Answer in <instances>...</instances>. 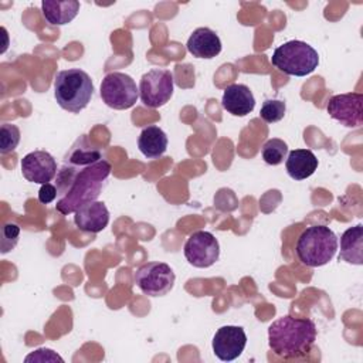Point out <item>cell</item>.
Instances as JSON below:
<instances>
[{"label":"cell","instance_id":"6","mask_svg":"<svg viewBox=\"0 0 363 363\" xmlns=\"http://www.w3.org/2000/svg\"><path fill=\"white\" fill-rule=\"evenodd\" d=\"M99 94L106 106L122 111L129 109L136 104L139 88L130 75L115 71L104 77Z\"/></svg>","mask_w":363,"mask_h":363},{"label":"cell","instance_id":"24","mask_svg":"<svg viewBox=\"0 0 363 363\" xmlns=\"http://www.w3.org/2000/svg\"><path fill=\"white\" fill-rule=\"evenodd\" d=\"M31 360H35V362H64L61 356H58L57 353H54V350L51 349H37L34 350L33 353H30L27 357H26V362H31Z\"/></svg>","mask_w":363,"mask_h":363},{"label":"cell","instance_id":"12","mask_svg":"<svg viewBox=\"0 0 363 363\" xmlns=\"http://www.w3.org/2000/svg\"><path fill=\"white\" fill-rule=\"evenodd\" d=\"M21 173L27 182L45 184L57 176V162L45 150H34L21 159Z\"/></svg>","mask_w":363,"mask_h":363},{"label":"cell","instance_id":"9","mask_svg":"<svg viewBox=\"0 0 363 363\" xmlns=\"http://www.w3.org/2000/svg\"><path fill=\"white\" fill-rule=\"evenodd\" d=\"M184 257L196 268H208L220 257L218 240L208 231H194L184 244Z\"/></svg>","mask_w":363,"mask_h":363},{"label":"cell","instance_id":"22","mask_svg":"<svg viewBox=\"0 0 363 363\" xmlns=\"http://www.w3.org/2000/svg\"><path fill=\"white\" fill-rule=\"evenodd\" d=\"M285 112H286V105L284 101L265 99L259 111V118L267 123H275L285 116Z\"/></svg>","mask_w":363,"mask_h":363},{"label":"cell","instance_id":"25","mask_svg":"<svg viewBox=\"0 0 363 363\" xmlns=\"http://www.w3.org/2000/svg\"><path fill=\"white\" fill-rule=\"evenodd\" d=\"M58 196V190H57V186L51 184V183H45V184H41L40 190H38V200L40 203L43 204H48L51 201H54Z\"/></svg>","mask_w":363,"mask_h":363},{"label":"cell","instance_id":"20","mask_svg":"<svg viewBox=\"0 0 363 363\" xmlns=\"http://www.w3.org/2000/svg\"><path fill=\"white\" fill-rule=\"evenodd\" d=\"M261 155L265 163L271 166L281 164L288 155V145L282 139L271 138L262 145Z\"/></svg>","mask_w":363,"mask_h":363},{"label":"cell","instance_id":"2","mask_svg":"<svg viewBox=\"0 0 363 363\" xmlns=\"http://www.w3.org/2000/svg\"><path fill=\"white\" fill-rule=\"evenodd\" d=\"M316 340V326L308 318L285 315L268 328V345L272 353L284 359L306 356Z\"/></svg>","mask_w":363,"mask_h":363},{"label":"cell","instance_id":"3","mask_svg":"<svg viewBox=\"0 0 363 363\" xmlns=\"http://www.w3.org/2000/svg\"><path fill=\"white\" fill-rule=\"evenodd\" d=\"M94 95L91 77L79 68L58 71L54 78V96L57 104L71 113H79L88 106Z\"/></svg>","mask_w":363,"mask_h":363},{"label":"cell","instance_id":"1","mask_svg":"<svg viewBox=\"0 0 363 363\" xmlns=\"http://www.w3.org/2000/svg\"><path fill=\"white\" fill-rule=\"evenodd\" d=\"M109 174L111 163L105 159L91 164H72L64 162L57 174V211L67 216L75 213L85 203L95 201Z\"/></svg>","mask_w":363,"mask_h":363},{"label":"cell","instance_id":"21","mask_svg":"<svg viewBox=\"0 0 363 363\" xmlns=\"http://www.w3.org/2000/svg\"><path fill=\"white\" fill-rule=\"evenodd\" d=\"M20 129L13 123H3L0 128V153L6 155L13 152L20 143Z\"/></svg>","mask_w":363,"mask_h":363},{"label":"cell","instance_id":"15","mask_svg":"<svg viewBox=\"0 0 363 363\" xmlns=\"http://www.w3.org/2000/svg\"><path fill=\"white\" fill-rule=\"evenodd\" d=\"M186 47L193 57L211 60L221 52V40L211 28L199 27L190 34Z\"/></svg>","mask_w":363,"mask_h":363},{"label":"cell","instance_id":"18","mask_svg":"<svg viewBox=\"0 0 363 363\" xmlns=\"http://www.w3.org/2000/svg\"><path fill=\"white\" fill-rule=\"evenodd\" d=\"M363 227L357 224L354 227L347 228L340 235V252L339 259L353 264L362 265L363 264Z\"/></svg>","mask_w":363,"mask_h":363},{"label":"cell","instance_id":"13","mask_svg":"<svg viewBox=\"0 0 363 363\" xmlns=\"http://www.w3.org/2000/svg\"><path fill=\"white\" fill-rule=\"evenodd\" d=\"M75 225L84 233H99L109 223V211L104 201H89L74 213Z\"/></svg>","mask_w":363,"mask_h":363},{"label":"cell","instance_id":"14","mask_svg":"<svg viewBox=\"0 0 363 363\" xmlns=\"http://www.w3.org/2000/svg\"><path fill=\"white\" fill-rule=\"evenodd\" d=\"M223 108L234 116H245L255 108V98L252 91L244 84L228 85L221 98Z\"/></svg>","mask_w":363,"mask_h":363},{"label":"cell","instance_id":"4","mask_svg":"<svg viewBox=\"0 0 363 363\" xmlns=\"http://www.w3.org/2000/svg\"><path fill=\"white\" fill-rule=\"evenodd\" d=\"M337 237L326 225L306 227L295 245L299 261L311 268L326 265L337 251Z\"/></svg>","mask_w":363,"mask_h":363},{"label":"cell","instance_id":"8","mask_svg":"<svg viewBox=\"0 0 363 363\" xmlns=\"http://www.w3.org/2000/svg\"><path fill=\"white\" fill-rule=\"evenodd\" d=\"M136 286L147 296H164L174 285L176 275L164 262H146L133 275Z\"/></svg>","mask_w":363,"mask_h":363},{"label":"cell","instance_id":"17","mask_svg":"<svg viewBox=\"0 0 363 363\" xmlns=\"http://www.w3.org/2000/svg\"><path fill=\"white\" fill-rule=\"evenodd\" d=\"M41 11L45 21L51 26H64L71 23L78 11H79V1L77 0H65V1H55V0H44L41 1Z\"/></svg>","mask_w":363,"mask_h":363},{"label":"cell","instance_id":"23","mask_svg":"<svg viewBox=\"0 0 363 363\" xmlns=\"http://www.w3.org/2000/svg\"><path fill=\"white\" fill-rule=\"evenodd\" d=\"M18 237L20 227L16 223H6L1 230V252L6 254L11 251L17 245Z\"/></svg>","mask_w":363,"mask_h":363},{"label":"cell","instance_id":"16","mask_svg":"<svg viewBox=\"0 0 363 363\" xmlns=\"http://www.w3.org/2000/svg\"><path fill=\"white\" fill-rule=\"evenodd\" d=\"M285 169L291 179L303 180L315 173L318 169V159L309 149H294L288 153Z\"/></svg>","mask_w":363,"mask_h":363},{"label":"cell","instance_id":"19","mask_svg":"<svg viewBox=\"0 0 363 363\" xmlns=\"http://www.w3.org/2000/svg\"><path fill=\"white\" fill-rule=\"evenodd\" d=\"M167 136L159 126H146L138 138V147L147 159L160 157L167 149Z\"/></svg>","mask_w":363,"mask_h":363},{"label":"cell","instance_id":"7","mask_svg":"<svg viewBox=\"0 0 363 363\" xmlns=\"http://www.w3.org/2000/svg\"><path fill=\"white\" fill-rule=\"evenodd\" d=\"M173 75L169 69L153 68L145 72L139 82V98L147 108L166 105L173 95Z\"/></svg>","mask_w":363,"mask_h":363},{"label":"cell","instance_id":"11","mask_svg":"<svg viewBox=\"0 0 363 363\" xmlns=\"http://www.w3.org/2000/svg\"><path fill=\"white\" fill-rule=\"evenodd\" d=\"M247 335L241 326L225 325L221 326L213 337V352L223 362L237 359L245 349Z\"/></svg>","mask_w":363,"mask_h":363},{"label":"cell","instance_id":"5","mask_svg":"<svg viewBox=\"0 0 363 363\" xmlns=\"http://www.w3.org/2000/svg\"><path fill=\"white\" fill-rule=\"evenodd\" d=\"M271 64L286 75L305 77L318 68L319 54L308 43L291 40L275 48Z\"/></svg>","mask_w":363,"mask_h":363},{"label":"cell","instance_id":"10","mask_svg":"<svg viewBox=\"0 0 363 363\" xmlns=\"http://www.w3.org/2000/svg\"><path fill=\"white\" fill-rule=\"evenodd\" d=\"M363 95L359 92H347L333 95L328 102V113L346 128H360L363 123L362 113Z\"/></svg>","mask_w":363,"mask_h":363}]
</instances>
